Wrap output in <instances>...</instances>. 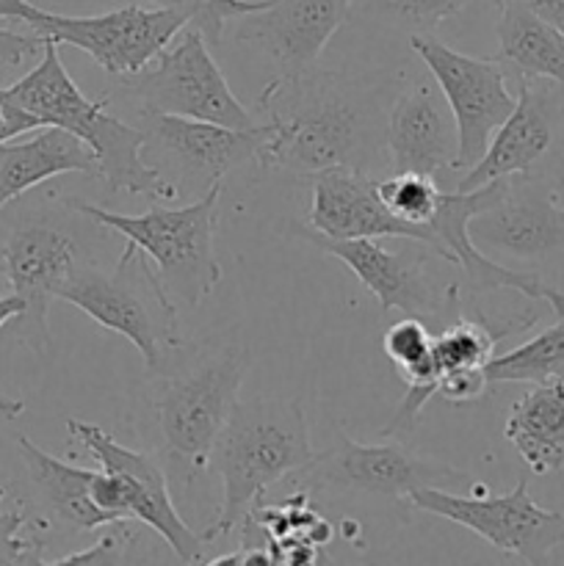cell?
<instances>
[{
  "label": "cell",
  "instance_id": "4",
  "mask_svg": "<svg viewBox=\"0 0 564 566\" xmlns=\"http://www.w3.org/2000/svg\"><path fill=\"white\" fill-rule=\"evenodd\" d=\"M247 374L249 352L238 343L205 346L188 354L180 346L169 363L153 374L160 446L186 486L210 468L213 442L238 403Z\"/></svg>",
  "mask_w": 564,
  "mask_h": 566
},
{
  "label": "cell",
  "instance_id": "34",
  "mask_svg": "<svg viewBox=\"0 0 564 566\" xmlns=\"http://www.w3.org/2000/svg\"><path fill=\"white\" fill-rule=\"evenodd\" d=\"M39 127H42V122H39L36 116L22 111L20 105H14L9 97H3V92H0V144L39 130Z\"/></svg>",
  "mask_w": 564,
  "mask_h": 566
},
{
  "label": "cell",
  "instance_id": "37",
  "mask_svg": "<svg viewBox=\"0 0 564 566\" xmlns=\"http://www.w3.org/2000/svg\"><path fill=\"white\" fill-rule=\"evenodd\" d=\"M25 313V302H22L17 293H9V296H0V329L11 321H17L20 315Z\"/></svg>",
  "mask_w": 564,
  "mask_h": 566
},
{
  "label": "cell",
  "instance_id": "24",
  "mask_svg": "<svg viewBox=\"0 0 564 566\" xmlns=\"http://www.w3.org/2000/svg\"><path fill=\"white\" fill-rule=\"evenodd\" d=\"M17 451H20L28 475H31L33 486L42 495V501L53 512V517L70 525L72 531H83V534L86 531L105 528L108 523H116V517H111L108 512H103L94 503V470H83L77 464L61 462L59 457L42 451L28 437H17Z\"/></svg>",
  "mask_w": 564,
  "mask_h": 566
},
{
  "label": "cell",
  "instance_id": "11",
  "mask_svg": "<svg viewBox=\"0 0 564 566\" xmlns=\"http://www.w3.org/2000/svg\"><path fill=\"white\" fill-rule=\"evenodd\" d=\"M299 475L310 490H341L379 497H409L415 490L426 486L453 490L468 481L464 470L420 457L396 440L370 446L346 434H337L326 451L315 453Z\"/></svg>",
  "mask_w": 564,
  "mask_h": 566
},
{
  "label": "cell",
  "instance_id": "14",
  "mask_svg": "<svg viewBox=\"0 0 564 566\" xmlns=\"http://www.w3.org/2000/svg\"><path fill=\"white\" fill-rule=\"evenodd\" d=\"M564 180L551 175L503 177V191L470 219V241L490 254L542 260L564 252Z\"/></svg>",
  "mask_w": 564,
  "mask_h": 566
},
{
  "label": "cell",
  "instance_id": "9",
  "mask_svg": "<svg viewBox=\"0 0 564 566\" xmlns=\"http://www.w3.org/2000/svg\"><path fill=\"white\" fill-rule=\"evenodd\" d=\"M518 103L492 133L484 155L459 175L451 191H476L512 175H551L564 180V86L518 77Z\"/></svg>",
  "mask_w": 564,
  "mask_h": 566
},
{
  "label": "cell",
  "instance_id": "17",
  "mask_svg": "<svg viewBox=\"0 0 564 566\" xmlns=\"http://www.w3.org/2000/svg\"><path fill=\"white\" fill-rule=\"evenodd\" d=\"M0 265H3L11 293L25 302V313L17 318L20 324H17L14 337L22 346L44 354L50 343V302L59 298L61 285L70 280L72 269L77 265L75 241L48 224L20 227L6 241Z\"/></svg>",
  "mask_w": 564,
  "mask_h": 566
},
{
  "label": "cell",
  "instance_id": "19",
  "mask_svg": "<svg viewBox=\"0 0 564 566\" xmlns=\"http://www.w3.org/2000/svg\"><path fill=\"white\" fill-rule=\"evenodd\" d=\"M313 205L307 227L326 238H398L420 241L437 254V238L431 224H407L393 216L379 197L376 180L368 171L326 169L310 175Z\"/></svg>",
  "mask_w": 564,
  "mask_h": 566
},
{
  "label": "cell",
  "instance_id": "38",
  "mask_svg": "<svg viewBox=\"0 0 564 566\" xmlns=\"http://www.w3.org/2000/svg\"><path fill=\"white\" fill-rule=\"evenodd\" d=\"M22 412H25V403H22V401H11V398L0 396V415H3L6 420L20 418Z\"/></svg>",
  "mask_w": 564,
  "mask_h": 566
},
{
  "label": "cell",
  "instance_id": "21",
  "mask_svg": "<svg viewBox=\"0 0 564 566\" xmlns=\"http://www.w3.org/2000/svg\"><path fill=\"white\" fill-rule=\"evenodd\" d=\"M94 175L97 164L81 138L61 127H39L31 138L0 144V210L31 188L61 175Z\"/></svg>",
  "mask_w": 564,
  "mask_h": 566
},
{
  "label": "cell",
  "instance_id": "26",
  "mask_svg": "<svg viewBox=\"0 0 564 566\" xmlns=\"http://www.w3.org/2000/svg\"><path fill=\"white\" fill-rule=\"evenodd\" d=\"M547 379H564V318L542 329L531 340L520 343L512 352L492 357L487 363V381H520V385H540Z\"/></svg>",
  "mask_w": 564,
  "mask_h": 566
},
{
  "label": "cell",
  "instance_id": "36",
  "mask_svg": "<svg viewBox=\"0 0 564 566\" xmlns=\"http://www.w3.org/2000/svg\"><path fill=\"white\" fill-rule=\"evenodd\" d=\"M520 3H525L531 11H536L542 20L553 22V25L564 31V0H520Z\"/></svg>",
  "mask_w": 564,
  "mask_h": 566
},
{
  "label": "cell",
  "instance_id": "2",
  "mask_svg": "<svg viewBox=\"0 0 564 566\" xmlns=\"http://www.w3.org/2000/svg\"><path fill=\"white\" fill-rule=\"evenodd\" d=\"M3 97L42 122L81 138L94 155V175L114 193L147 199H175L177 191L144 155V130L108 114V99H88L77 88L59 55L53 39H42V59L11 86H0Z\"/></svg>",
  "mask_w": 564,
  "mask_h": 566
},
{
  "label": "cell",
  "instance_id": "33",
  "mask_svg": "<svg viewBox=\"0 0 564 566\" xmlns=\"http://www.w3.org/2000/svg\"><path fill=\"white\" fill-rule=\"evenodd\" d=\"M36 53H42V36H36V33L25 36V33L0 28V64L20 66L22 61Z\"/></svg>",
  "mask_w": 564,
  "mask_h": 566
},
{
  "label": "cell",
  "instance_id": "3",
  "mask_svg": "<svg viewBox=\"0 0 564 566\" xmlns=\"http://www.w3.org/2000/svg\"><path fill=\"white\" fill-rule=\"evenodd\" d=\"M315 457L307 418L296 398H252L238 401L219 431L210 464L221 475L224 497L205 542L224 539L238 531L269 486L299 473Z\"/></svg>",
  "mask_w": 564,
  "mask_h": 566
},
{
  "label": "cell",
  "instance_id": "10",
  "mask_svg": "<svg viewBox=\"0 0 564 566\" xmlns=\"http://www.w3.org/2000/svg\"><path fill=\"white\" fill-rule=\"evenodd\" d=\"M409 503L418 512L473 531L503 556L523 564H547L551 553L564 545V514L536 506L529 495V479H520L506 495L490 497H468L426 486L415 490Z\"/></svg>",
  "mask_w": 564,
  "mask_h": 566
},
{
  "label": "cell",
  "instance_id": "32",
  "mask_svg": "<svg viewBox=\"0 0 564 566\" xmlns=\"http://www.w3.org/2000/svg\"><path fill=\"white\" fill-rule=\"evenodd\" d=\"M487 368L448 370L437 379V396L448 403H473L487 392Z\"/></svg>",
  "mask_w": 564,
  "mask_h": 566
},
{
  "label": "cell",
  "instance_id": "6",
  "mask_svg": "<svg viewBox=\"0 0 564 566\" xmlns=\"http://www.w3.org/2000/svg\"><path fill=\"white\" fill-rule=\"evenodd\" d=\"M59 298L133 343L149 374H158L182 346L175 302L160 285L147 254L130 243L114 265L77 263L61 285Z\"/></svg>",
  "mask_w": 564,
  "mask_h": 566
},
{
  "label": "cell",
  "instance_id": "5",
  "mask_svg": "<svg viewBox=\"0 0 564 566\" xmlns=\"http://www.w3.org/2000/svg\"><path fill=\"white\" fill-rule=\"evenodd\" d=\"M221 182L182 208L149 205L147 213L127 216L97 205L70 199L66 208L77 210L94 224L108 227L130 247L147 254L158 271V280L177 310H194L213 293L221 282V265L216 260V219H219Z\"/></svg>",
  "mask_w": 564,
  "mask_h": 566
},
{
  "label": "cell",
  "instance_id": "35",
  "mask_svg": "<svg viewBox=\"0 0 564 566\" xmlns=\"http://www.w3.org/2000/svg\"><path fill=\"white\" fill-rule=\"evenodd\" d=\"M44 9L33 6L31 0H0V20H20L28 28H33L42 17Z\"/></svg>",
  "mask_w": 564,
  "mask_h": 566
},
{
  "label": "cell",
  "instance_id": "12",
  "mask_svg": "<svg viewBox=\"0 0 564 566\" xmlns=\"http://www.w3.org/2000/svg\"><path fill=\"white\" fill-rule=\"evenodd\" d=\"M409 48L435 77L457 119V171H468L484 155L492 133L506 122L518 103V97L506 86V70L492 55L473 59V55L457 53L431 33H412Z\"/></svg>",
  "mask_w": 564,
  "mask_h": 566
},
{
  "label": "cell",
  "instance_id": "8",
  "mask_svg": "<svg viewBox=\"0 0 564 566\" xmlns=\"http://www.w3.org/2000/svg\"><path fill=\"white\" fill-rule=\"evenodd\" d=\"M293 235L313 243L330 258L348 265L354 276L374 293L382 313L398 310L404 315L429 321H453L459 313V287L448 285L446 291L435 285L426 274L431 252L426 243L407 241L404 249L382 247L376 238H326L313 227L293 224Z\"/></svg>",
  "mask_w": 564,
  "mask_h": 566
},
{
  "label": "cell",
  "instance_id": "16",
  "mask_svg": "<svg viewBox=\"0 0 564 566\" xmlns=\"http://www.w3.org/2000/svg\"><path fill=\"white\" fill-rule=\"evenodd\" d=\"M138 119H142L138 127L144 130V149L171 166L177 186L208 191L216 182H224L230 171L252 160L258 164L263 125L241 130V127L186 119L175 114H153V111H142Z\"/></svg>",
  "mask_w": 564,
  "mask_h": 566
},
{
  "label": "cell",
  "instance_id": "29",
  "mask_svg": "<svg viewBox=\"0 0 564 566\" xmlns=\"http://www.w3.org/2000/svg\"><path fill=\"white\" fill-rule=\"evenodd\" d=\"M153 6L177 11L188 28L199 31L208 44H219L227 22L269 9L274 0H147Z\"/></svg>",
  "mask_w": 564,
  "mask_h": 566
},
{
  "label": "cell",
  "instance_id": "22",
  "mask_svg": "<svg viewBox=\"0 0 564 566\" xmlns=\"http://www.w3.org/2000/svg\"><path fill=\"white\" fill-rule=\"evenodd\" d=\"M503 437L536 475L564 470V379H547L518 398Z\"/></svg>",
  "mask_w": 564,
  "mask_h": 566
},
{
  "label": "cell",
  "instance_id": "20",
  "mask_svg": "<svg viewBox=\"0 0 564 566\" xmlns=\"http://www.w3.org/2000/svg\"><path fill=\"white\" fill-rule=\"evenodd\" d=\"M348 14L352 0H274L269 9L243 17L236 39L263 50L276 75H296L313 70Z\"/></svg>",
  "mask_w": 564,
  "mask_h": 566
},
{
  "label": "cell",
  "instance_id": "1",
  "mask_svg": "<svg viewBox=\"0 0 564 566\" xmlns=\"http://www.w3.org/2000/svg\"><path fill=\"white\" fill-rule=\"evenodd\" d=\"M396 75L304 70L276 75L258 97L263 125L258 164L291 175L368 171L385 155V122Z\"/></svg>",
  "mask_w": 564,
  "mask_h": 566
},
{
  "label": "cell",
  "instance_id": "13",
  "mask_svg": "<svg viewBox=\"0 0 564 566\" xmlns=\"http://www.w3.org/2000/svg\"><path fill=\"white\" fill-rule=\"evenodd\" d=\"M182 28L186 20L177 11L164 6L127 3L94 17L42 11L31 31L42 39H53L55 44L83 50L111 77H127L153 64Z\"/></svg>",
  "mask_w": 564,
  "mask_h": 566
},
{
  "label": "cell",
  "instance_id": "27",
  "mask_svg": "<svg viewBox=\"0 0 564 566\" xmlns=\"http://www.w3.org/2000/svg\"><path fill=\"white\" fill-rule=\"evenodd\" d=\"M468 3L470 0H352V11L412 36V33H431Z\"/></svg>",
  "mask_w": 564,
  "mask_h": 566
},
{
  "label": "cell",
  "instance_id": "15",
  "mask_svg": "<svg viewBox=\"0 0 564 566\" xmlns=\"http://www.w3.org/2000/svg\"><path fill=\"white\" fill-rule=\"evenodd\" d=\"M66 431L100 468L119 475L122 484H125L127 520L155 531L166 542V547L175 553L177 562H202L205 536L194 534L186 520L177 514L169 495V484H166V473L153 453L133 451L100 426L83 423V420H66Z\"/></svg>",
  "mask_w": 564,
  "mask_h": 566
},
{
  "label": "cell",
  "instance_id": "23",
  "mask_svg": "<svg viewBox=\"0 0 564 566\" xmlns=\"http://www.w3.org/2000/svg\"><path fill=\"white\" fill-rule=\"evenodd\" d=\"M498 53L503 66H512L520 77H540L564 86V31L542 20L520 0L498 3Z\"/></svg>",
  "mask_w": 564,
  "mask_h": 566
},
{
  "label": "cell",
  "instance_id": "31",
  "mask_svg": "<svg viewBox=\"0 0 564 566\" xmlns=\"http://www.w3.org/2000/svg\"><path fill=\"white\" fill-rule=\"evenodd\" d=\"M130 523L133 520H116V523H108L105 525V534L100 536L92 547L70 553V556L55 558V562L48 564H136L142 556L133 553L138 536Z\"/></svg>",
  "mask_w": 564,
  "mask_h": 566
},
{
  "label": "cell",
  "instance_id": "28",
  "mask_svg": "<svg viewBox=\"0 0 564 566\" xmlns=\"http://www.w3.org/2000/svg\"><path fill=\"white\" fill-rule=\"evenodd\" d=\"M376 188L393 216L418 227H426L435 219L442 193H446V188L435 177L418 175V171H393L390 177L376 182Z\"/></svg>",
  "mask_w": 564,
  "mask_h": 566
},
{
  "label": "cell",
  "instance_id": "30",
  "mask_svg": "<svg viewBox=\"0 0 564 566\" xmlns=\"http://www.w3.org/2000/svg\"><path fill=\"white\" fill-rule=\"evenodd\" d=\"M36 523L31 514L25 512L22 503H14L9 492L0 486V566L3 564H48L42 553V542L25 536V528H33Z\"/></svg>",
  "mask_w": 564,
  "mask_h": 566
},
{
  "label": "cell",
  "instance_id": "25",
  "mask_svg": "<svg viewBox=\"0 0 564 566\" xmlns=\"http://www.w3.org/2000/svg\"><path fill=\"white\" fill-rule=\"evenodd\" d=\"M534 321H518V324H495L484 313L476 310L470 318L457 315L440 329V335L431 343V359H435L437 379L448 370L462 368H487L492 359L495 343L501 337L514 335L520 329H529ZM437 396V392H435Z\"/></svg>",
  "mask_w": 564,
  "mask_h": 566
},
{
  "label": "cell",
  "instance_id": "18",
  "mask_svg": "<svg viewBox=\"0 0 564 566\" xmlns=\"http://www.w3.org/2000/svg\"><path fill=\"white\" fill-rule=\"evenodd\" d=\"M385 155L393 171H418L437 182L457 171V119L431 75L412 81L393 97L385 122Z\"/></svg>",
  "mask_w": 564,
  "mask_h": 566
},
{
  "label": "cell",
  "instance_id": "7",
  "mask_svg": "<svg viewBox=\"0 0 564 566\" xmlns=\"http://www.w3.org/2000/svg\"><path fill=\"white\" fill-rule=\"evenodd\" d=\"M119 92L138 105V114H175L241 130L260 125L258 116L232 94L202 33L188 25L153 64L127 75Z\"/></svg>",
  "mask_w": 564,
  "mask_h": 566
}]
</instances>
